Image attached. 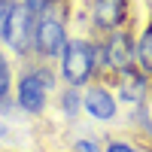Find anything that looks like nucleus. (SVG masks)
Segmentation results:
<instances>
[{
	"mask_svg": "<svg viewBox=\"0 0 152 152\" xmlns=\"http://www.w3.org/2000/svg\"><path fill=\"white\" fill-rule=\"evenodd\" d=\"M82 100H85V110L91 113L94 119H100V122H110L116 116V97H113L107 88H97V85L88 88Z\"/></svg>",
	"mask_w": 152,
	"mask_h": 152,
	"instance_id": "obj_7",
	"label": "nucleus"
},
{
	"mask_svg": "<svg viewBox=\"0 0 152 152\" xmlns=\"http://www.w3.org/2000/svg\"><path fill=\"white\" fill-rule=\"evenodd\" d=\"M46 15L40 18V28H37V49L43 55H64L67 49V31H64V15H61V3H49Z\"/></svg>",
	"mask_w": 152,
	"mask_h": 152,
	"instance_id": "obj_2",
	"label": "nucleus"
},
{
	"mask_svg": "<svg viewBox=\"0 0 152 152\" xmlns=\"http://www.w3.org/2000/svg\"><path fill=\"white\" fill-rule=\"evenodd\" d=\"M49 3H52V0H24V6L31 9V15H37V12H43Z\"/></svg>",
	"mask_w": 152,
	"mask_h": 152,
	"instance_id": "obj_13",
	"label": "nucleus"
},
{
	"mask_svg": "<svg viewBox=\"0 0 152 152\" xmlns=\"http://www.w3.org/2000/svg\"><path fill=\"white\" fill-rule=\"evenodd\" d=\"M76 152H100L91 140H79V143H76Z\"/></svg>",
	"mask_w": 152,
	"mask_h": 152,
	"instance_id": "obj_15",
	"label": "nucleus"
},
{
	"mask_svg": "<svg viewBox=\"0 0 152 152\" xmlns=\"http://www.w3.org/2000/svg\"><path fill=\"white\" fill-rule=\"evenodd\" d=\"M18 104H21V110H28V113H43V107H46V88L37 82L34 73H28L18 82Z\"/></svg>",
	"mask_w": 152,
	"mask_h": 152,
	"instance_id": "obj_8",
	"label": "nucleus"
},
{
	"mask_svg": "<svg viewBox=\"0 0 152 152\" xmlns=\"http://www.w3.org/2000/svg\"><path fill=\"white\" fill-rule=\"evenodd\" d=\"M34 76H37V82H40V85L46 88V91H49V88L55 85V79H52V73H49L46 67H40V70H34Z\"/></svg>",
	"mask_w": 152,
	"mask_h": 152,
	"instance_id": "obj_10",
	"label": "nucleus"
},
{
	"mask_svg": "<svg viewBox=\"0 0 152 152\" xmlns=\"http://www.w3.org/2000/svg\"><path fill=\"white\" fill-rule=\"evenodd\" d=\"M31 9L24 3H12L9 6V15H6V31H3V40L15 49V52H24L31 43Z\"/></svg>",
	"mask_w": 152,
	"mask_h": 152,
	"instance_id": "obj_3",
	"label": "nucleus"
},
{
	"mask_svg": "<svg viewBox=\"0 0 152 152\" xmlns=\"http://www.w3.org/2000/svg\"><path fill=\"white\" fill-rule=\"evenodd\" d=\"M76 107H79V94H76V88H70V91L64 94V110L73 116V113H76Z\"/></svg>",
	"mask_w": 152,
	"mask_h": 152,
	"instance_id": "obj_11",
	"label": "nucleus"
},
{
	"mask_svg": "<svg viewBox=\"0 0 152 152\" xmlns=\"http://www.w3.org/2000/svg\"><path fill=\"white\" fill-rule=\"evenodd\" d=\"M128 18V0H94L91 21L100 31H116Z\"/></svg>",
	"mask_w": 152,
	"mask_h": 152,
	"instance_id": "obj_5",
	"label": "nucleus"
},
{
	"mask_svg": "<svg viewBox=\"0 0 152 152\" xmlns=\"http://www.w3.org/2000/svg\"><path fill=\"white\" fill-rule=\"evenodd\" d=\"M107 152H137V149L125 146V143H110V146H107Z\"/></svg>",
	"mask_w": 152,
	"mask_h": 152,
	"instance_id": "obj_16",
	"label": "nucleus"
},
{
	"mask_svg": "<svg viewBox=\"0 0 152 152\" xmlns=\"http://www.w3.org/2000/svg\"><path fill=\"white\" fill-rule=\"evenodd\" d=\"M9 6H12V3L0 0V40H3V31H6V15H9Z\"/></svg>",
	"mask_w": 152,
	"mask_h": 152,
	"instance_id": "obj_14",
	"label": "nucleus"
},
{
	"mask_svg": "<svg viewBox=\"0 0 152 152\" xmlns=\"http://www.w3.org/2000/svg\"><path fill=\"white\" fill-rule=\"evenodd\" d=\"M146 88H149L146 73H140L137 67L122 70V79H119V97L122 100H128V104H140V100L146 97Z\"/></svg>",
	"mask_w": 152,
	"mask_h": 152,
	"instance_id": "obj_6",
	"label": "nucleus"
},
{
	"mask_svg": "<svg viewBox=\"0 0 152 152\" xmlns=\"http://www.w3.org/2000/svg\"><path fill=\"white\" fill-rule=\"evenodd\" d=\"M6 88H9V67H6V61L0 58V97L6 94Z\"/></svg>",
	"mask_w": 152,
	"mask_h": 152,
	"instance_id": "obj_12",
	"label": "nucleus"
},
{
	"mask_svg": "<svg viewBox=\"0 0 152 152\" xmlns=\"http://www.w3.org/2000/svg\"><path fill=\"white\" fill-rule=\"evenodd\" d=\"M104 64L113 67V70H119V73L134 67V43H131V37L125 31L113 34L107 40V46H104Z\"/></svg>",
	"mask_w": 152,
	"mask_h": 152,
	"instance_id": "obj_4",
	"label": "nucleus"
},
{
	"mask_svg": "<svg viewBox=\"0 0 152 152\" xmlns=\"http://www.w3.org/2000/svg\"><path fill=\"white\" fill-rule=\"evenodd\" d=\"M94 61H97V52L91 49V43L70 40L67 49H64V55H61V73H64V79L73 88H79V85H85L88 79H91Z\"/></svg>",
	"mask_w": 152,
	"mask_h": 152,
	"instance_id": "obj_1",
	"label": "nucleus"
},
{
	"mask_svg": "<svg viewBox=\"0 0 152 152\" xmlns=\"http://www.w3.org/2000/svg\"><path fill=\"white\" fill-rule=\"evenodd\" d=\"M134 61H137V70L140 73L152 76V18H149V24L143 28L140 40L134 46Z\"/></svg>",
	"mask_w": 152,
	"mask_h": 152,
	"instance_id": "obj_9",
	"label": "nucleus"
}]
</instances>
